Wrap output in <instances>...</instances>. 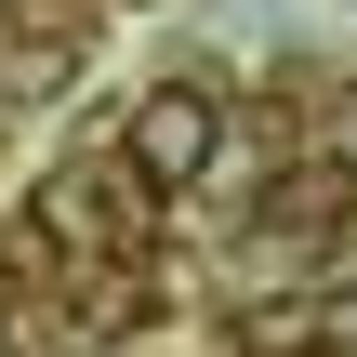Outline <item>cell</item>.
Wrapping results in <instances>:
<instances>
[{"instance_id": "6da1fadb", "label": "cell", "mask_w": 357, "mask_h": 357, "mask_svg": "<svg viewBox=\"0 0 357 357\" xmlns=\"http://www.w3.org/2000/svg\"><path fill=\"white\" fill-rule=\"evenodd\" d=\"M212 146H225V106H212L199 79H159V93H132V119H119V159H132L146 199H185V185L212 172Z\"/></svg>"}, {"instance_id": "7a4b0ae2", "label": "cell", "mask_w": 357, "mask_h": 357, "mask_svg": "<svg viewBox=\"0 0 357 357\" xmlns=\"http://www.w3.org/2000/svg\"><path fill=\"white\" fill-rule=\"evenodd\" d=\"M13 13H26V0H13Z\"/></svg>"}]
</instances>
